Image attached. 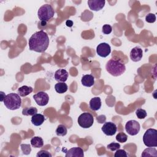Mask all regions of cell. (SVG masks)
I'll use <instances>...</instances> for the list:
<instances>
[{"instance_id":"cell-30","label":"cell","mask_w":157,"mask_h":157,"mask_svg":"<svg viewBox=\"0 0 157 157\" xmlns=\"http://www.w3.org/2000/svg\"><path fill=\"white\" fill-rule=\"evenodd\" d=\"M112 28L110 25H107V24H105V25H103L102 31L104 34H109L112 32Z\"/></svg>"},{"instance_id":"cell-8","label":"cell","mask_w":157,"mask_h":157,"mask_svg":"<svg viewBox=\"0 0 157 157\" xmlns=\"http://www.w3.org/2000/svg\"><path fill=\"white\" fill-rule=\"evenodd\" d=\"M33 98L37 105L40 106L46 105L49 101V97L47 93L44 91H39L33 96Z\"/></svg>"},{"instance_id":"cell-32","label":"cell","mask_w":157,"mask_h":157,"mask_svg":"<svg viewBox=\"0 0 157 157\" xmlns=\"http://www.w3.org/2000/svg\"><path fill=\"white\" fill-rule=\"evenodd\" d=\"M66 25L67 26H69V27H71V26L73 25V22H72V21L69 20H67V21H66Z\"/></svg>"},{"instance_id":"cell-3","label":"cell","mask_w":157,"mask_h":157,"mask_svg":"<svg viewBox=\"0 0 157 157\" xmlns=\"http://www.w3.org/2000/svg\"><path fill=\"white\" fill-rule=\"evenodd\" d=\"M4 104L10 110H14L18 109L21 105V99L20 96L14 93H9L6 95L4 99Z\"/></svg>"},{"instance_id":"cell-13","label":"cell","mask_w":157,"mask_h":157,"mask_svg":"<svg viewBox=\"0 0 157 157\" xmlns=\"http://www.w3.org/2000/svg\"><path fill=\"white\" fill-rule=\"evenodd\" d=\"M68 72L66 70L59 69L55 73V78L58 82H65L68 78Z\"/></svg>"},{"instance_id":"cell-29","label":"cell","mask_w":157,"mask_h":157,"mask_svg":"<svg viewBox=\"0 0 157 157\" xmlns=\"http://www.w3.org/2000/svg\"><path fill=\"white\" fill-rule=\"evenodd\" d=\"M115 157H127L128 154L124 150H117V151L114 154Z\"/></svg>"},{"instance_id":"cell-6","label":"cell","mask_w":157,"mask_h":157,"mask_svg":"<svg viewBox=\"0 0 157 157\" xmlns=\"http://www.w3.org/2000/svg\"><path fill=\"white\" fill-rule=\"evenodd\" d=\"M77 121L80 127L86 129L90 128L93 125L94 118L90 113L84 112L78 117Z\"/></svg>"},{"instance_id":"cell-16","label":"cell","mask_w":157,"mask_h":157,"mask_svg":"<svg viewBox=\"0 0 157 157\" xmlns=\"http://www.w3.org/2000/svg\"><path fill=\"white\" fill-rule=\"evenodd\" d=\"M45 121V117L40 113H36L32 116L31 121L34 126H40Z\"/></svg>"},{"instance_id":"cell-11","label":"cell","mask_w":157,"mask_h":157,"mask_svg":"<svg viewBox=\"0 0 157 157\" xmlns=\"http://www.w3.org/2000/svg\"><path fill=\"white\" fill-rule=\"evenodd\" d=\"M105 1L104 0H89L88 1V5L90 9L93 11H99L101 10L105 5Z\"/></svg>"},{"instance_id":"cell-19","label":"cell","mask_w":157,"mask_h":157,"mask_svg":"<svg viewBox=\"0 0 157 157\" xmlns=\"http://www.w3.org/2000/svg\"><path fill=\"white\" fill-rule=\"evenodd\" d=\"M31 145L34 148H41L44 145V140L40 137L34 136L31 139Z\"/></svg>"},{"instance_id":"cell-25","label":"cell","mask_w":157,"mask_h":157,"mask_svg":"<svg viewBox=\"0 0 157 157\" xmlns=\"http://www.w3.org/2000/svg\"><path fill=\"white\" fill-rule=\"evenodd\" d=\"M21 150L24 155H28L30 154L31 151V145L29 144H21L20 145Z\"/></svg>"},{"instance_id":"cell-17","label":"cell","mask_w":157,"mask_h":157,"mask_svg":"<svg viewBox=\"0 0 157 157\" xmlns=\"http://www.w3.org/2000/svg\"><path fill=\"white\" fill-rule=\"evenodd\" d=\"M101 107V100L99 97H94L90 101V107L93 110H98Z\"/></svg>"},{"instance_id":"cell-18","label":"cell","mask_w":157,"mask_h":157,"mask_svg":"<svg viewBox=\"0 0 157 157\" xmlns=\"http://www.w3.org/2000/svg\"><path fill=\"white\" fill-rule=\"evenodd\" d=\"M33 90V89L32 87L28 86L26 85H24V86L20 87L18 89L17 93L20 96L25 97V96L31 93H32Z\"/></svg>"},{"instance_id":"cell-24","label":"cell","mask_w":157,"mask_h":157,"mask_svg":"<svg viewBox=\"0 0 157 157\" xmlns=\"http://www.w3.org/2000/svg\"><path fill=\"white\" fill-rule=\"evenodd\" d=\"M116 140L118 142L121 143H124L126 142L128 140V136L126 134H124L123 132L118 133V134L116 136Z\"/></svg>"},{"instance_id":"cell-5","label":"cell","mask_w":157,"mask_h":157,"mask_svg":"<svg viewBox=\"0 0 157 157\" xmlns=\"http://www.w3.org/2000/svg\"><path fill=\"white\" fill-rule=\"evenodd\" d=\"M143 141L148 147H157V130L153 128L148 129L144 134Z\"/></svg>"},{"instance_id":"cell-9","label":"cell","mask_w":157,"mask_h":157,"mask_svg":"<svg viewBox=\"0 0 157 157\" xmlns=\"http://www.w3.org/2000/svg\"><path fill=\"white\" fill-rule=\"evenodd\" d=\"M110 46L107 43H101L96 47V53L101 57H107L110 53Z\"/></svg>"},{"instance_id":"cell-28","label":"cell","mask_w":157,"mask_h":157,"mask_svg":"<svg viewBox=\"0 0 157 157\" xmlns=\"http://www.w3.org/2000/svg\"><path fill=\"white\" fill-rule=\"evenodd\" d=\"M107 148L111 151H115L120 148V145L118 143L112 142V143L107 145Z\"/></svg>"},{"instance_id":"cell-10","label":"cell","mask_w":157,"mask_h":157,"mask_svg":"<svg viewBox=\"0 0 157 157\" xmlns=\"http://www.w3.org/2000/svg\"><path fill=\"white\" fill-rule=\"evenodd\" d=\"M102 132L107 136H113L117 132V126L112 122H105L101 128Z\"/></svg>"},{"instance_id":"cell-15","label":"cell","mask_w":157,"mask_h":157,"mask_svg":"<svg viewBox=\"0 0 157 157\" xmlns=\"http://www.w3.org/2000/svg\"><path fill=\"white\" fill-rule=\"evenodd\" d=\"M82 84L86 87H90L94 83V77L91 74L85 75L82 77L81 80Z\"/></svg>"},{"instance_id":"cell-21","label":"cell","mask_w":157,"mask_h":157,"mask_svg":"<svg viewBox=\"0 0 157 157\" xmlns=\"http://www.w3.org/2000/svg\"><path fill=\"white\" fill-rule=\"evenodd\" d=\"M55 91L59 93L62 94L67 91V85L64 82H58L55 85Z\"/></svg>"},{"instance_id":"cell-20","label":"cell","mask_w":157,"mask_h":157,"mask_svg":"<svg viewBox=\"0 0 157 157\" xmlns=\"http://www.w3.org/2000/svg\"><path fill=\"white\" fill-rule=\"evenodd\" d=\"M142 156L147 157V156H157V150L155 148L153 147H148L145 149L142 153Z\"/></svg>"},{"instance_id":"cell-2","label":"cell","mask_w":157,"mask_h":157,"mask_svg":"<svg viewBox=\"0 0 157 157\" xmlns=\"http://www.w3.org/2000/svg\"><path fill=\"white\" fill-rule=\"evenodd\" d=\"M106 71L112 75L117 77L123 74L126 70L125 65L120 60L110 59L105 65Z\"/></svg>"},{"instance_id":"cell-22","label":"cell","mask_w":157,"mask_h":157,"mask_svg":"<svg viewBox=\"0 0 157 157\" xmlns=\"http://www.w3.org/2000/svg\"><path fill=\"white\" fill-rule=\"evenodd\" d=\"M37 109L34 107H26V108H24L22 110V114L25 116H29V115L33 116L34 114L37 113Z\"/></svg>"},{"instance_id":"cell-23","label":"cell","mask_w":157,"mask_h":157,"mask_svg":"<svg viewBox=\"0 0 157 157\" xmlns=\"http://www.w3.org/2000/svg\"><path fill=\"white\" fill-rule=\"evenodd\" d=\"M56 134L58 136H64L66 135L67 130V128L64 124H59L56 129Z\"/></svg>"},{"instance_id":"cell-4","label":"cell","mask_w":157,"mask_h":157,"mask_svg":"<svg viewBox=\"0 0 157 157\" xmlns=\"http://www.w3.org/2000/svg\"><path fill=\"white\" fill-rule=\"evenodd\" d=\"M55 10L53 7L48 4L42 5L38 10L37 16L41 21L47 22L53 17Z\"/></svg>"},{"instance_id":"cell-31","label":"cell","mask_w":157,"mask_h":157,"mask_svg":"<svg viewBox=\"0 0 157 157\" xmlns=\"http://www.w3.org/2000/svg\"><path fill=\"white\" fill-rule=\"evenodd\" d=\"M37 157H40V156H47V157H52V154L48 152L47 150H40L36 155Z\"/></svg>"},{"instance_id":"cell-7","label":"cell","mask_w":157,"mask_h":157,"mask_svg":"<svg viewBox=\"0 0 157 157\" xmlns=\"http://www.w3.org/2000/svg\"><path fill=\"white\" fill-rule=\"evenodd\" d=\"M140 126L138 121L132 120L128 121L125 124V129L128 134L135 136L140 131Z\"/></svg>"},{"instance_id":"cell-33","label":"cell","mask_w":157,"mask_h":157,"mask_svg":"<svg viewBox=\"0 0 157 157\" xmlns=\"http://www.w3.org/2000/svg\"><path fill=\"white\" fill-rule=\"evenodd\" d=\"M1 102H2V101H4V99L5 97H6V95H5V94H4L2 91H1Z\"/></svg>"},{"instance_id":"cell-14","label":"cell","mask_w":157,"mask_h":157,"mask_svg":"<svg viewBox=\"0 0 157 157\" xmlns=\"http://www.w3.org/2000/svg\"><path fill=\"white\" fill-rule=\"evenodd\" d=\"M84 153L82 148L80 147H73L69 149L66 153V157H83Z\"/></svg>"},{"instance_id":"cell-1","label":"cell","mask_w":157,"mask_h":157,"mask_svg":"<svg viewBox=\"0 0 157 157\" xmlns=\"http://www.w3.org/2000/svg\"><path fill=\"white\" fill-rule=\"evenodd\" d=\"M29 48L39 53L44 52L49 45V38L47 33L40 30L34 33L29 39Z\"/></svg>"},{"instance_id":"cell-12","label":"cell","mask_w":157,"mask_h":157,"mask_svg":"<svg viewBox=\"0 0 157 157\" xmlns=\"http://www.w3.org/2000/svg\"><path fill=\"white\" fill-rule=\"evenodd\" d=\"M129 56H130L131 59L132 61L134 62L139 61L142 59L143 56L142 50L139 47H136L131 50Z\"/></svg>"},{"instance_id":"cell-26","label":"cell","mask_w":157,"mask_h":157,"mask_svg":"<svg viewBox=\"0 0 157 157\" xmlns=\"http://www.w3.org/2000/svg\"><path fill=\"white\" fill-rule=\"evenodd\" d=\"M136 115L139 119H144L147 117V112L142 109H138L136 111Z\"/></svg>"},{"instance_id":"cell-27","label":"cell","mask_w":157,"mask_h":157,"mask_svg":"<svg viewBox=\"0 0 157 157\" xmlns=\"http://www.w3.org/2000/svg\"><path fill=\"white\" fill-rule=\"evenodd\" d=\"M145 21L148 23H154L156 21V16L154 13H150L147 14L145 17Z\"/></svg>"}]
</instances>
